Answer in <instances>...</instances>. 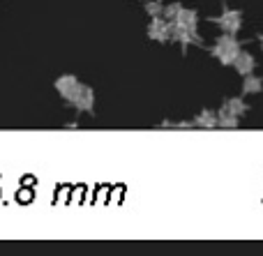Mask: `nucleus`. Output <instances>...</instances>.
Instances as JSON below:
<instances>
[{"mask_svg": "<svg viewBox=\"0 0 263 256\" xmlns=\"http://www.w3.org/2000/svg\"><path fill=\"white\" fill-rule=\"evenodd\" d=\"M69 104L74 106L77 111H86V113H92L95 111V90L90 86H83L77 90V95L69 100Z\"/></svg>", "mask_w": 263, "mask_h": 256, "instance_id": "obj_4", "label": "nucleus"}, {"mask_svg": "<svg viewBox=\"0 0 263 256\" xmlns=\"http://www.w3.org/2000/svg\"><path fill=\"white\" fill-rule=\"evenodd\" d=\"M79 88H81V83H79V78L74 76V74H63V76L55 78V90H58V95L65 97L67 102L77 95Z\"/></svg>", "mask_w": 263, "mask_h": 256, "instance_id": "obj_5", "label": "nucleus"}, {"mask_svg": "<svg viewBox=\"0 0 263 256\" xmlns=\"http://www.w3.org/2000/svg\"><path fill=\"white\" fill-rule=\"evenodd\" d=\"M173 42L182 46H190V44H196V46H203V40L199 37V32H190V30H182V28H176L173 26V35H171Z\"/></svg>", "mask_w": 263, "mask_h": 256, "instance_id": "obj_8", "label": "nucleus"}, {"mask_svg": "<svg viewBox=\"0 0 263 256\" xmlns=\"http://www.w3.org/2000/svg\"><path fill=\"white\" fill-rule=\"evenodd\" d=\"M173 26L176 28H182V30H190V32H196V26H199V14L194 12V9H180V14L176 16V21H173Z\"/></svg>", "mask_w": 263, "mask_h": 256, "instance_id": "obj_6", "label": "nucleus"}, {"mask_svg": "<svg viewBox=\"0 0 263 256\" xmlns=\"http://www.w3.org/2000/svg\"><path fill=\"white\" fill-rule=\"evenodd\" d=\"M222 109H227V111H231L233 115H245L247 111H250V106H247V102H242V97H231V100H227L224 102V106Z\"/></svg>", "mask_w": 263, "mask_h": 256, "instance_id": "obj_12", "label": "nucleus"}, {"mask_svg": "<svg viewBox=\"0 0 263 256\" xmlns=\"http://www.w3.org/2000/svg\"><path fill=\"white\" fill-rule=\"evenodd\" d=\"M159 3H162V0H159Z\"/></svg>", "mask_w": 263, "mask_h": 256, "instance_id": "obj_16", "label": "nucleus"}, {"mask_svg": "<svg viewBox=\"0 0 263 256\" xmlns=\"http://www.w3.org/2000/svg\"><path fill=\"white\" fill-rule=\"evenodd\" d=\"M261 90H263V78L256 76L254 72L242 78V92H245V95H256V92H261Z\"/></svg>", "mask_w": 263, "mask_h": 256, "instance_id": "obj_10", "label": "nucleus"}, {"mask_svg": "<svg viewBox=\"0 0 263 256\" xmlns=\"http://www.w3.org/2000/svg\"><path fill=\"white\" fill-rule=\"evenodd\" d=\"M180 9H182V5H180V3L164 5V12H162V16H164V18H168V21H176V16H178V14H180Z\"/></svg>", "mask_w": 263, "mask_h": 256, "instance_id": "obj_14", "label": "nucleus"}, {"mask_svg": "<svg viewBox=\"0 0 263 256\" xmlns=\"http://www.w3.org/2000/svg\"><path fill=\"white\" fill-rule=\"evenodd\" d=\"M259 42H261V49H263V32H261V35H259Z\"/></svg>", "mask_w": 263, "mask_h": 256, "instance_id": "obj_15", "label": "nucleus"}, {"mask_svg": "<svg viewBox=\"0 0 263 256\" xmlns=\"http://www.w3.org/2000/svg\"><path fill=\"white\" fill-rule=\"evenodd\" d=\"M238 123H240V118H238V115H233L231 111H227V109H219L217 111V127H222V129H236Z\"/></svg>", "mask_w": 263, "mask_h": 256, "instance_id": "obj_11", "label": "nucleus"}, {"mask_svg": "<svg viewBox=\"0 0 263 256\" xmlns=\"http://www.w3.org/2000/svg\"><path fill=\"white\" fill-rule=\"evenodd\" d=\"M233 67H236V72L240 74V76H247V74L254 72L256 60H254V55H252V53H247V51H240V53H238V58L233 60Z\"/></svg>", "mask_w": 263, "mask_h": 256, "instance_id": "obj_7", "label": "nucleus"}, {"mask_svg": "<svg viewBox=\"0 0 263 256\" xmlns=\"http://www.w3.org/2000/svg\"><path fill=\"white\" fill-rule=\"evenodd\" d=\"M173 35V21L164 16H153L148 26V37L153 42H168Z\"/></svg>", "mask_w": 263, "mask_h": 256, "instance_id": "obj_2", "label": "nucleus"}, {"mask_svg": "<svg viewBox=\"0 0 263 256\" xmlns=\"http://www.w3.org/2000/svg\"><path fill=\"white\" fill-rule=\"evenodd\" d=\"M238 53H240V44H238L236 35L224 32V35L217 37V42H215V46H213V55L219 60V63L233 65V60L238 58Z\"/></svg>", "mask_w": 263, "mask_h": 256, "instance_id": "obj_1", "label": "nucleus"}, {"mask_svg": "<svg viewBox=\"0 0 263 256\" xmlns=\"http://www.w3.org/2000/svg\"><path fill=\"white\" fill-rule=\"evenodd\" d=\"M194 125L196 127H203V129H213L217 127V111L213 109H203L199 115L194 118Z\"/></svg>", "mask_w": 263, "mask_h": 256, "instance_id": "obj_9", "label": "nucleus"}, {"mask_svg": "<svg viewBox=\"0 0 263 256\" xmlns=\"http://www.w3.org/2000/svg\"><path fill=\"white\" fill-rule=\"evenodd\" d=\"M213 23H217V26L222 28V32L236 35V32L242 28V12H238V9H224L219 16L213 18Z\"/></svg>", "mask_w": 263, "mask_h": 256, "instance_id": "obj_3", "label": "nucleus"}, {"mask_svg": "<svg viewBox=\"0 0 263 256\" xmlns=\"http://www.w3.org/2000/svg\"><path fill=\"white\" fill-rule=\"evenodd\" d=\"M143 9H145V14H150V18L153 16H162V12H164V5L159 3V0H143Z\"/></svg>", "mask_w": 263, "mask_h": 256, "instance_id": "obj_13", "label": "nucleus"}]
</instances>
